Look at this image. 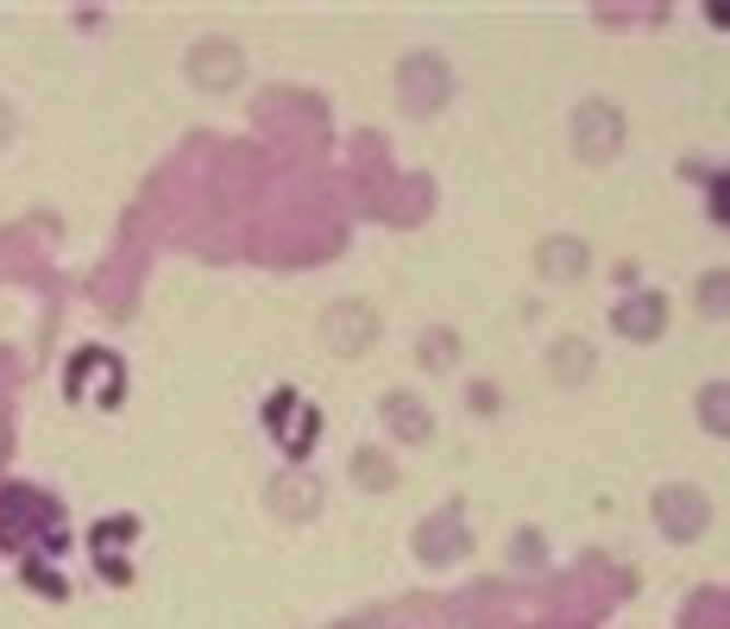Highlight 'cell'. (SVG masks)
I'll return each instance as SVG.
<instances>
[{"label": "cell", "mask_w": 730, "mask_h": 629, "mask_svg": "<svg viewBox=\"0 0 730 629\" xmlns=\"http://www.w3.org/2000/svg\"><path fill=\"white\" fill-rule=\"evenodd\" d=\"M718 221H730V176L718 183Z\"/></svg>", "instance_id": "obj_1"}]
</instances>
